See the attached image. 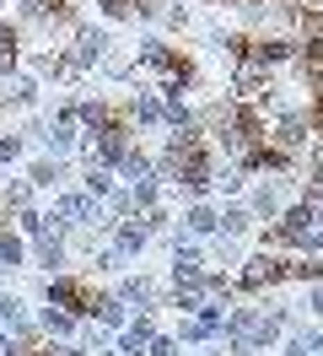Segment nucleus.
Segmentation results:
<instances>
[{
	"mask_svg": "<svg viewBox=\"0 0 323 356\" xmlns=\"http://www.w3.org/2000/svg\"><path fill=\"white\" fill-rule=\"evenodd\" d=\"M313 119H318V130H323V97H318V108H313Z\"/></svg>",
	"mask_w": 323,
	"mask_h": 356,
	"instance_id": "f257e3e1",
	"label": "nucleus"
}]
</instances>
